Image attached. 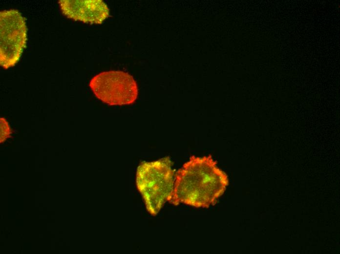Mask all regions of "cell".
<instances>
[{
	"mask_svg": "<svg viewBox=\"0 0 340 254\" xmlns=\"http://www.w3.org/2000/svg\"><path fill=\"white\" fill-rule=\"evenodd\" d=\"M89 85L97 98L110 106L131 104L138 94L135 80L123 71L101 72L91 79Z\"/></svg>",
	"mask_w": 340,
	"mask_h": 254,
	"instance_id": "cell-3",
	"label": "cell"
},
{
	"mask_svg": "<svg viewBox=\"0 0 340 254\" xmlns=\"http://www.w3.org/2000/svg\"><path fill=\"white\" fill-rule=\"evenodd\" d=\"M228 185L226 174L212 156H191L177 172L170 202L207 208L214 205Z\"/></svg>",
	"mask_w": 340,
	"mask_h": 254,
	"instance_id": "cell-1",
	"label": "cell"
},
{
	"mask_svg": "<svg viewBox=\"0 0 340 254\" xmlns=\"http://www.w3.org/2000/svg\"><path fill=\"white\" fill-rule=\"evenodd\" d=\"M27 40L25 20L18 10L0 12V64L4 69L19 61Z\"/></svg>",
	"mask_w": 340,
	"mask_h": 254,
	"instance_id": "cell-4",
	"label": "cell"
},
{
	"mask_svg": "<svg viewBox=\"0 0 340 254\" xmlns=\"http://www.w3.org/2000/svg\"><path fill=\"white\" fill-rule=\"evenodd\" d=\"M63 14L69 19L91 24H101L109 15L107 5L102 0H60Z\"/></svg>",
	"mask_w": 340,
	"mask_h": 254,
	"instance_id": "cell-5",
	"label": "cell"
},
{
	"mask_svg": "<svg viewBox=\"0 0 340 254\" xmlns=\"http://www.w3.org/2000/svg\"><path fill=\"white\" fill-rule=\"evenodd\" d=\"M136 180L147 211L152 215H156L172 196L174 172L169 158L142 162L137 168Z\"/></svg>",
	"mask_w": 340,
	"mask_h": 254,
	"instance_id": "cell-2",
	"label": "cell"
},
{
	"mask_svg": "<svg viewBox=\"0 0 340 254\" xmlns=\"http://www.w3.org/2000/svg\"><path fill=\"white\" fill-rule=\"evenodd\" d=\"M11 134L8 123L4 118H0V142L4 141Z\"/></svg>",
	"mask_w": 340,
	"mask_h": 254,
	"instance_id": "cell-6",
	"label": "cell"
}]
</instances>
